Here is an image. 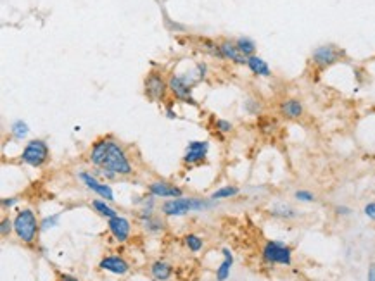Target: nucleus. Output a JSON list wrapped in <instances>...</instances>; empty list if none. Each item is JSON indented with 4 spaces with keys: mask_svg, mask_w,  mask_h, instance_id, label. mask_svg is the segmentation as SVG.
I'll return each mask as SVG.
<instances>
[{
    "mask_svg": "<svg viewBox=\"0 0 375 281\" xmlns=\"http://www.w3.org/2000/svg\"><path fill=\"white\" fill-rule=\"evenodd\" d=\"M294 197H296V200H299V202H315V193H311V191L308 190H297L296 193H294Z\"/></svg>",
    "mask_w": 375,
    "mask_h": 281,
    "instance_id": "nucleus-29",
    "label": "nucleus"
},
{
    "mask_svg": "<svg viewBox=\"0 0 375 281\" xmlns=\"http://www.w3.org/2000/svg\"><path fill=\"white\" fill-rule=\"evenodd\" d=\"M11 133H12V136H14L16 140H24V138L28 136V133H30V128H28V124L23 121V119H17V121L12 123Z\"/></svg>",
    "mask_w": 375,
    "mask_h": 281,
    "instance_id": "nucleus-20",
    "label": "nucleus"
},
{
    "mask_svg": "<svg viewBox=\"0 0 375 281\" xmlns=\"http://www.w3.org/2000/svg\"><path fill=\"white\" fill-rule=\"evenodd\" d=\"M168 88L173 92V95H175L178 100L195 105V102H194V99H192V95H190L192 81H189L187 78H184V76H175V74H173V76L168 79Z\"/></svg>",
    "mask_w": 375,
    "mask_h": 281,
    "instance_id": "nucleus-7",
    "label": "nucleus"
},
{
    "mask_svg": "<svg viewBox=\"0 0 375 281\" xmlns=\"http://www.w3.org/2000/svg\"><path fill=\"white\" fill-rule=\"evenodd\" d=\"M365 216H367L368 219L375 221V202H370L365 205Z\"/></svg>",
    "mask_w": 375,
    "mask_h": 281,
    "instance_id": "nucleus-32",
    "label": "nucleus"
},
{
    "mask_svg": "<svg viewBox=\"0 0 375 281\" xmlns=\"http://www.w3.org/2000/svg\"><path fill=\"white\" fill-rule=\"evenodd\" d=\"M101 269L104 271H109V273H114V274H127L128 269H130V266H128V262L124 261V259L118 257V256H107L101 261Z\"/></svg>",
    "mask_w": 375,
    "mask_h": 281,
    "instance_id": "nucleus-13",
    "label": "nucleus"
},
{
    "mask_svg": "<svg viewBox=\"0 0 375 281\" xmlns=\"http://www.w3.org/2000/svg\"><path fill=\"white\" fill-rule=\"evenodd\" d=\"M187 150H197V152H208L209 150V144L208 142H199V140H192L187 145Z\"/></svg>",
    "mask_w": 375,
    "mask_h": 281,
    "instance_id": "nucleus-26",
    "label": "nucleus"
},
{
    "mask_svg": "<svg viewBox=\"0 0 375 281\" xmlns=\"http://www.w3.org/2000/svg\"><path fill=\"white\" fill-rule=\"evenodd\" d=\"M48 160V147L43 140H30L21 154V162L31 167H42Z\"/></svg>",
    "mask_w": 375,
    "mask_h": 281,
    "instance_id": "nucleus-5",
    "label": "nucleus"
},
{
    "mask_svg": "<svg viewBox=\"0 0 375 281\" xmlns=\"http://www.w3.org/2000/svg\"><path fill=\"white\" fill-rule=\"evenodd\" d=\"M57 222H59V214H54V216L45 217V219L40 222V230L47 231L48 228H54V226H57Z\"/></svg>",
    "mask_w": 375,
    "mask_h": 281,
    "instance_id": "nucleus-27",
    "label": "nucleus"
},
{
    "mask_svg": "<svg viewBox=\"0 0 375 281\" xmlns=\"http://www.w3.org/2000/svg\"><path fill=\"white\" fill-rule=\"evenodd\" d=\"M279 113L285 119H299L305 114V105H303L301 100H297V99H285L280 102Z\"/></svg>",
    "mask_w": 375,
    "mask_h": 281,
    "instance_id": "nucleus-12",
    "label": "nucleus"
},
{
    "mask_svg": "<svg viewBox=\"0 0 375 281\" xmlns=\"http://www.w3.org/2000/svg\"><path fill=\"white\" fill-rule=\"evenodd\" d=\"M151 273H153L156 281H168L169 276H171V266L164 261H156L151 266Z\"/></svg>",
    "mask_w": 375,
    "mask_h": 281,
    "instance_id": "nucleus-18",
    "label": "nucleus"
},
{
    "mask_svg": "<svg viewBox=\"0 0 375 281\" xmlns=\"http://www.w3.org/2000/svg\"><path fill=\"white\" fill-rule=\"evenodd\" d=\"M166 88H168V83L164 81L159 74L151 73L149 76L145 78V95L149 97L151 100L159 102L161 99H164Z\"/></svg>",
    "mask_w": 375,
    "mask_h": 281,
    "instance_id": "nucleus-8",
    "label": "nucleus"
},
{
    "mask_svg": "<svg viewBox=\"0 0 375 281\" xmlns=\"http://www.w3.org/2000/svg\"><path fill=\"white\" fill-rule=\"evenodd\" d=\"M14 228V221L11 219H2V224H0V233H2V236H7L9 233H11V230Z\"/></svg>",
    "mask_w": 375,
    "mask_h": 281,
    "instance_id": "nucleus-31",
    "label": "nucleus"
},
{
    "mask_svg": "<svg viewBox=\"0 0 375 281\" xmlns=\"http://www.w3.org/2000/svg\"><path fill=\"white\" fill-rule=\"evenodd\" d=\"M239 193V188L237 186H223V188L216 190L214 193L211 195L213 200H221V199H230V197H235V195Z\"/></svg>",
    "mask_w": 375,
    "mask_h": 281,
    "instance_id": "nucleus-22",
    "label": "nucleus"
},
{
    "mask_svg": "<svg viewBox=\"0 0 375 281\" xmlns=\"http://www.w3.org/2000/svg\"><path fill=\"white\" fill-rule=\"evenodd\" d=\"M344 55H346V52L342 50V48L329 43V45L316 47L315 50L311 52V62H313L316 68L325 69V68H329V66L339 62Z\"/></svg>",
    "mask_w": 375,
    "mask_h": 281,
    "instance_id": "nucleus-6",
    "label": "nucleus"
},
{
    "mask_svg": "<svg viewBox=\"0 0 375 281\" xmlns=\"http://www.w3.org/2000/svg\"><path fill=\"white\" fill-rule=\"evenodd\" d=\"M92 205H93V209H95V211L101 214V216L107 217V219H111V217L118 216V212H116L113 207H109V205L106 204V200H93Z\"/></svg>",
    "mask_w": 375,
    "mask_h": 281,
    "instance_id": "nucleus-21",
    "label": "nucleus"
},
{
    "mask_svg": "<svg viewBox=\"0 0 375 281\" xmlns=\"http://www.w3.org/2000/svg\"><path fill=\"white\" fill-rule=\"evenodd\" d=\"M271 214H273V216H279V217H285V219L296 216L294 209H291V207H275L273 211H271Z\"/></svg>",
    "mask_w": 375,
    "mask_h": 281,
    "instance_id": "nucleus-28",
    "label": "nucleus"
},
{
    "mask_svg": "<svg viewBox=\"0 0 375 281\" xmlns=\"http://www.w3.org/2000/svg\"><path fill=\"white\" fill-rule=\"evenodd\" d=\"M208 152H197V150H187L184 155V162L185 164H199L206 159Z\"/></svg>",
    "mask_w": 375,
    "mask_h": 281,
    "instance_id": "nucleus-23",
    "label": "nucleus"
},
{
    "mask_svg": "<svg viewBox=\"0 0 375 281\" xmlns=\"http://www.w3.org/2000/svg\"><path fill=\"white\" fill-rule=\"evenodd\" d=\"M214 126H216V129L220 133H230L232 129H234L232 123L230 121H225V119H216V124H214Z\"/></svg>",
    "mask_w": 375,
    "mask_h": 281,
    "instance_id": "nucleus-30",
    "label": "nucleus"
},
{
    "mask_svg": "<svg viewBox=\"0 0 375 281\" xmlns=\"http://www.w3.org/2000/svg\"><path fill=\"white\" fill-rule=\"evenodd\" d=\"M144 226L149 231H161L163 230V222H161L159 219H156V217H153V214L144 217Z\"/></svg>",
    "mask_w": 375,
    "mask_h": 281,
    "instance_id": "nucleus-25",
    "label": "nucleus"
},
{
    "mask_svg": "<svg viewBox=\"0 0 375 281\" xmlns=\"http://www.w3.org/2000/svg\"><path fill=\"white\" fill-rule=\"evenodd\" d=\"M261 256H263V261L268 262V264H282V266L292 264V248L284 245L282 242H275V240H270V242L265 243Z\"/></svg>",
    "mask_w": 375,
    "mask_h": 281,
    "instance_id": "nucleus-4",
    "label": "nucleus"
},
{
    "mask_svg": "<svg viewBox=\"0 0 375 281\" xmlns=\"http://www.w3.org/2000/svg\"><path fill=\"white\" fill-rule=\"evenodd\" d=\"M17 202V199H4L2 200V205L4 207H12V205H14Z\"/></svg>",
    "mask_w": 375,
    "mask_h": 281,
    "instance_id": "nucleus-33",
    "label": "nucleus"
},
{
    "mask_svg": "<svg viewBox=\"0 0 375 281\" xmlns=\"http://www.w3.org/2000/svg\"><path fill=\"white\" fill-rule=\"evenodd\" d=\"M235 45L240 50L244 57H251V55H256V43L253 42L251 38L247 37H240L237 42H235Z\"/></svg>",
    "mask_w": 375,
    "mask_h": 281,
    "instance_id": "nucleus-19",
    "label": "nucleus"
},
{
    "mask_svg": "<svg viewBox=\"0 0 375 281\" xmlns=\"http://www.w3.org/2000/svg\"><path fill=\"white\" fill-rule=\"evenodd\" d=\"M218 55L227 61L235 62V64H247V57H244L242 53H240L237 45H235V42H229V40L218 43Z\"/></svg>",
    "mask_w": 375,
    "mask_h": 281,
    "instance_id": "nucleus-10",
    "label": "nucleus"
},
{
    "mask_svg": "<svg viewBox=\"0 0 375 281\" xmlns=\"http://www.w3.org/2000/svg\"><path fill=\"white\" fill-rule=\"evenodd\" d=\"M80 180L85 183L87 188H90L95 191L97 195L104 197V200H114V193H113V190H111V186L106 185V183L97 181L92 175H88V173H80Z\"/></svg>",
    "mask_w": 375,
    "mask_h": 281,
    "instance_id": "nucleus-11",
    "label": "nucleus"
},
{
    "mask_svg": "<svg viewBox=\"0 0 375 281\" xmlns=\"http://www.w3.org/2000/svg\"><path fill=\"white\" fill-rule=\"evenodd\" d=\"M102 175L107 178H114L118 175L127 176L132 173V164L128 160L127 154H124L123 147L114 142L113 138H109L107 142V150H106V157L101 164Z\"/></svg>",
    "mask_w": 375,
    "mask_h": 281,
    "instance_id": "nucleus-1",
    "label": "nucleus"
},
{
    "mask_svg": "<svg viewBox=\"0 0 375 281\" xmlns=\"http://www.w3.org/2000/svg\"><path fill=\"white\" fill-rule=\"evenodd\" d=\"M337 214H344V216H347V214H351V209L349 207H342V205H339V207H336Z\"/></svg>",
    "mask_w": 375,
    "mask_h": 281,
    "instance_id": "nucleus-34",
    "label": "nucleus"
},
{
    "mask_svg": "<svg viewBox=\"0 0 375 281\" xmlns=\"http://www.w3.org/2000/svg\"><path fill=\"white\" fill-rule=\"evenodd\" d=\"M107 228H109L111 235L114 236V240H118V242H127L128 236H130L132 226L127 217L114 216V217H111V219H107Z\"/></svg>",
    "mask_w": 375,
    "mask_h": 281,
    "instance_id": "nucleus-9",
    "label": "nucleus"
},
{
    "mask_svg": "<svg viewBox=\"0 0 375 281\" xmlns=\"http://www.w3.org/2000/svg\"><path fill=\"white\" fill-rule=\"evenodd\" d=\"M368 281H375V264L368 267Z\"/></svg>",
    "mask_w": 375,
    "mask_h": 281,
    "instance_id": "nucleus-35",
    "label": "nucleus"
},
{
    "mask_svg": "<svg viewBox=\"0 0 375 281\" xmlns=\"http://www.w3.org/2000/svg\"><path fill=\"white\" fill-rule=\"evenodd\" d=\"M38 230H40V226H38L37 216H35L31 209H23V211H19L16 214L14 231L21 242H24V243L35 242Z\"/></svg>",
    "mask_w": 375,
    "mask_h": 281,
    "instance_id": "nucleus-2",
    "label": "nucleus"
},
{
    "mask_svg": "<svg viewBox=\"0 0 375 281\" xmlns=\"http://www.w3.org/2000/svg\"><path fill=\"white\" fill-rule=\"evenodd\" d=\"M107 142H109V138H102V140L95 142L90 150V154H88V160L93 164V166L101 167L102 160L106 157V150H107Z\"/></svg>",
    "mask_w": 375,
    "mask_h": 281,
    "instance_id": "nucleus-15",
    "label": "nucleus"
},
{
    "mask_svg": "<svg viewBox=\"0 0 375 281\" xmlns=\"http://www.w3.org/2000/svg\"><path fill=\"white\" fill-rule=\"evenodd\" d=\"M149 191L151 195H154V197H182L184 195V191H182L178 186H173L169 185L166 181H154L149 185Z\"/></svg>",
    "mask_w": 375,
    "mask_h": 281,
    "instance_id": "nucleus-14",
    "label": "nucleus"
},
{
    "mask_svg": "<svg viewBox=\"0 0 375 281\" xmlns=\"http://www.w3.org/2000/svg\"><path fill=\"white\" fill-rule=\"evenodd\" d=\"M185 245L190 248L192 252H199L203 248V240L197 235H187L185 236Z\"/></svg>",
    "mask_w": 375,
    "mask_h": 281,
    "instance_id": "nucleus-24",
    "label": "nucleus"
},
{
    "mask_svg": "<svg viewBox=\"0 0 375 281\" xmlns=\"http://www.w3.org/2000/svg\"><path fill=\"white\" fill-rule=\"evenodd\" d=\"M245 66H247V68L251 69V73H253V74H256V76L266 78V76H270V74H271L270 66H268L266 62L263 61L261 57H258V55L247 57V64H245Z\"/></svg>",
    "mask_w": 375,
    "mask_h": 281,
    "instance_id": "nucleus-16",
    "label": "nucleus"
},
{
    "mask_svg": "<svg viewBox=\"0 0 375 281\" xmlns=\"http://www.w3.org/2000/svg\"><path fill=\"white\" fill-rule=\"evenodd\" d=\"M166 113H168V118H175V113H173V110H171V107H168V109H166Z\"/></svg>",
    "mask_w": 375,
    "mask_h": 281,
    "instance_id": "nucleus-37",
    "label": "nucleus"
},
{
    "mask_svg": "<svg viewBox=\"0 0 375 281\" xmlns=\"http://www.w3.org/2000/svg\"><path fill=\"white\" fill-rule=\"evenodd\" d=\"M223 262L220 264V267L216 269V279L218 281H225L227 278L230 276V269H232V264H234V257H232V252L229 248H223Z\"/></svg>",
    "mask_w": 375,
    "mask_h": 281,
    "instance_id": "nucleus-17",
    "label": "nucleus"
},
{
    "mask_svg": "<svg viewBox=\"0 0 375 281\" xmlns=\"http://www.w3.org/2000/svg\"><path fill=\"white\" fill-rule=\"evenodd\" d=\"M206 207H211V202H208V200L178 197V199L166 200L161 209H163V212L166 216H184V214L190 211H203Z\"/></svg>",
    "mask_w": 375,
    "mask_h": 281,
    "instance_id": "nucleus-3",
    "label": "nucleus"
},
{
    "mask_svg": "<svg viewBox=\"0 0 375 281\" xmlns=\"http://www.w3.org/2000/svg\"><path fill=\"white\" fill-rule=\"evenodd\" d=\"M59 281H78V278H74V276H71V274H61Z\"/></svg>",
    "mask_w": 375,
    "mask_h": 281,
    "instance_id": "nucleus-36",
    "label": "nucleus"
},
{
    "mask_svg": "<svg viewBox=\"0 0 375 281\" xmlns=\"http://www.w3.org/2000/svg\"><path fill=\"white\" fill-rule=\"evenodd\" d=\"M154 281H156V279H154Z\"/></svg>",
    "mask_w": 375,
    "mask_h": 281,
    "instance_id": "nucleus-38",
    "label": "nucleus"
}]
</instances>
